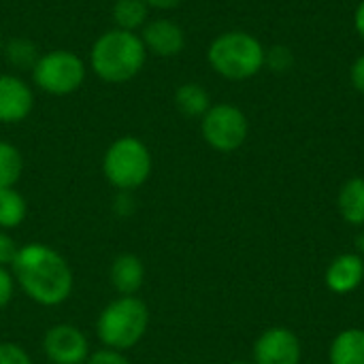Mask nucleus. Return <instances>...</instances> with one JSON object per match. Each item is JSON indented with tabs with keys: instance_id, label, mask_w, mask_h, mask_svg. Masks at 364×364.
I'll list each match as a JSON object with an SVG mask.
<instances>
[{
	"instance_id": "f257e3e1",
	"label": "nucleus",
	"mask_w": 364,
	"mask_h": 364,
	"mask_svg": "<svg viewBox=\"0 0 364 364\" xmlns=\"http://www.w3.org/2000/svg\"><path fill=\"white\" fill-rule=\"evenodd\" d=\"M11 271L23 294L41 307L66 303L75 288V275L68 260L45 243L21 245Z\"/></svg>"
},
{
	"instance_id": "f03ea898",
	"label": "nucleus",
	"mask_w": 364,
	"mask_h": 364,
	"mask_svg": "<svg viewBox=\"0 0 364 364\" xmlns=\"http://www.w3.org/2000/svg\"><path fill=\"white\" fill-rule=\"evenodd\" d=\"M147 49L136 32L111 28L102 32L90 49V66L105 83H128L145 66Z\"/></svg>"
},
{
	"instance_id": "7ed1b4c3",
	"label": "nucleus",
	"mask_w": 364,
	"mask_h": 364,
	"mask_svg": "<svg viewBox=\"0 0 364 364\" xmlns=\"http://www.w3.org/2000/svg\"><path fill=\"white\" fill-rule=\"evenodd\" d=\"M149 328V307L139 296L113 299L96 318V335L105 348L128 352Z\"/></svg>"
},
{
	"instance_id": "20e7f679",
	"label": "nucleus",
	"mask_w": 364,
	"mask_h": 364,
	"mask_svg": "<svg viewBox=\"0 0 364 364\" xmlns=\"http://www.w3.org/2000/svg\"><path fill=\"white\" fill-rule=\"evenodd\" d=\"M264 53L267 49L256 36L243 30H230L211 41L207 60L220 77L243 81L264 68Z\"/></svg>"
},
{
	"instance_id": "39448f33",
	"label": "nucleus",
	"mask_w": 364,
	"mask_h": 364,
	"mask_svg": "<svg viewBox=\"0 0 364 364\" xmlns=\"http://www.w3.org/2000/svg\"><path fill=\"white\" fill-rule=\"evenodd\" d=\"M151 168L154 158L149 147L130 134L115 139L102 158V173L117 192H132L141 188L149 179Z\"/></svg>"
},
{
	"instance_id": "423d86ee",
	"label": "nucleus",
	"mask_w": 364,
	"mask_h": 364,
	"mask_svg": "<svg viewBox=\"0 0 364 364\" xmlns=\"http://www.w3.org/2000/svg\"><path fill=\"white\" fill-rule=\"evenodd\" d=\"M85 62L68 49H51L41 53L32 68V81L38 90L51 96L75 94L85 83Z\"/></svg>"
},
{
	"instance_id": "0eeeda50",
	"label": "nucleus",
	"mask_w": 364,
	"mask_h": 364,
	"mask_svg": "<svg viewBox=\"0 0 364 364\" xmlns=\"http://www.w3.org/2000/svg\"><path fill=\"white\" fill-rule=\"evenodd\" d=\"M200 132L209 147L222 154L237 151L250 132L245 113L228 102L211 105V109L200 117Z\"/></svg>"
},
{
	"instance_id": "6e6552de",
	"label": "nucleus",
	"mask_w": 364,
	"mask_h": 364,
	"mask_svg": "<svg viewBox=\"0 0 364 364\" xmlns=\"http://www.w3.org/2000/svg\"><path fill=\"white\" fill-rule=\"evenodd\" d=\"M43 352L51 364H85L92 354L85 333L66 322L47 328L43 337Z\"/></svg>"
},
{
	"instance_id": "1a4fd4ad",
	"label": "nucleus",
	"mask_w": 364,
	"mask_h": 364,
	"mask_svg": "<svg viewBox=\"0 0 364 364\" xmlns=\"http://www.w3.org/2000/svg\"><path fill=\"white\" fill-rule=\"evenodd\" d=\"M254 360L256 364H299L301 341L284 326L269 328L254 343Z\"/></svg>"
},
{
	"instance_id": "9d476101",
	"label": "nucleus",
	"mask_w": 364,
	"mask_h": 364,
	"mask_svg": "<svg viewBox=\"0 0 364 364\" xmlns=\"http://www.w3.org/2000/svg\"><path fill=\"white\" fill-rule=\"evenodd\" d=\"M34 109V92L21 77L0 75V124H21Z\"/></svg>"
},
{
	"instance_id": "9b49d317",
	"label": "nucleus",
	"mask_w": 364,
	"mask_h": 364,
	"mask_svg": "<svg viewBox=\"0 0 364 364\" xmlns=\"http://www.w3.org/2000/svg\"><path fill=\"white\" fill-rule=\"evenodd\" d=\"M139 36H141L147 53H154L158 58H175L186 47L183 28L177 21L166 19V17L147 21Z\"/></svg>"
},
{
	"instance_id": "f8f14e48",
	"label": "nucleus",
	"mask_w": 364,
	"mask_h": 364,
	"mask_svg": "<svg viewBox=\"0 0 364 364\" xmlns=\"http://www.w3.org/2000/svg\"><path fill=\"white\" fill-rule=\"evenodd\" d=\"M109 279L119 296H136L145 284V264L136 254H119L111 262Z\"/></svg>"
},
{
	"instance_id": "ddd939ff",
	"label": "nucleus",
	"mask_w": 364,
	"mask_h": 364,
	"mask_svg": "<svg viewBox=\"0 0 364 364\" xmlns=\"http://www.w3.org/2000/svg\"><path fill=\"white\" fill-rule=\"evenodd\" d=\"M326 286L335 294L354 292L364 279V260L358 254H341L326 269Z\"/></svg>"
},
{
	"instance_id": "4468645a",
	"label": "nucleus",
	"mask_w": 364,
	"mask_h": 364,
	"mask_svg": "<svg viewBox=\"0 0 364 364\" xmlns=\"http://www.w3.org/2000/svg\"><path fill=\"white\" fill-rule=\"evenodd\" d=\"M331 364H364V331L350 328L331 343Z\"/></svg>"
},
{
	"instance_id": "2eb2a0df",
	"label": "nucleus",
	"mask_w": 364,
	"mask_h": 364,
	"mask_svg": "<svg viewBox=\"0 0 364 364\" xmlns=\"http://www.w3.org/2000/svg\"><path fill=\"white\" fill-rule=\"evenodd\" d=\"M339 211L341 218L352 226L364 224V179L352 177L343 183L339 192Z\"/></svg>"
},
{
	"instance_id": "dca6fc26",
	"label": "nucleus",
	"mask_w": 364,
	"mask_h": 364,
	"mask_svg": "<svg viewBox=\"0 0 364 364\" xmlns=\"http://www.w3.org/2000/svg\"><path fill=\"white\" fill-rule=\"evenodd\" d=\"M175 107L183 117H203L211 109V98L203 85L190 81L175 90Z\"/></svg>"
},
{
	"instance_id": "f3484780",
	"label": "nucleus",
	"mask_w": 364,
	"mask_h": 364,
	"mask_svg": "<svg viewBox=\"0 0 364 364\" xmlns=\"http://www.w3.org/2000/svg\"><path fill=\"white\" fill-rule=\"evenodd\" d=\"M111 17L115 28L136 32L143 30L149 17V6L143 0H115L111 9Z\"/></svg>"
},
{
	"instance_id": "a211bd4d",
	"label": "nucleus",
	"mask_w": 364,
	"mask_h": 364,
	"mask_svg": "<svg viewBox=\"0 0 364 364\" xmlns=\"http://www.w3.org/2000/svg\"><path fill=\"white\" fill-rule=\"evenodd\" d=\"M28 215V203L17 188L0 190V230L17 228Z\"/></svg>"
},
{
	"instance_id": "6ab92c4d",
	"label": "nucleus",
	"mask_w": 364,
	"mask_h": 364,
	"mask_svg": "<svg viewBox=\"0 0 364 364\" xmlns=\"http://www.w3.org/2000/svg\"><path fill=\"white\" fill-rule=\"evenodd\" d=\"M21 173H23L21 151L9 141H0V190L15 188L17 181L21 179Z\"/></svg>"
},
{
	"instance_id": "aec40b11",
	"label": "nucleus",
	"mask_w": 364,
	"mask_h": 364,
	"mask_svg": "<svg viewBox=\"0 0 364 364\" xmlns=\"http://www.w3.org/2000/svg\"><path fill=\"white\" fill-rule=\"evenodd\" d=\"M2 53H4L6 62L17 70H32L41 58L38 47L30 38H11L2 47Z\"/></svg>"
},
{
	"instance_id": "412c9836",
	"label": "nucleus",
	"mask_w": 364,
	"mask_h": 364,
	"mask_svg": "<svg viewBox=\"0 0 364 364\" xmlns=\"http://www.w3.org/2000/svg\"><path fill=\"white\" fill-rule=\"evenodd\" d=\"M292 64H294V55L286 45H275L271 49H267V53H264V66L275 73H284Z\"/></svg>"
},
{
	"instance_id": "4be33fe9",
	"label": "nucleus",
	"mask_w": 364,
	"mask_h": 364,
	"mask_svg": "<svg viewBox=\"0 0 364 364\" xmlns=\"http://www.w3.org/2000/svg\"><path fill=\"white\" fill-rule=\"evenodd\" d=\"M0 364H32V358L19 343L0 341Z\"/></svg>"
},
{
	"instance_id": "5701e85b",
	"label": "nucleus",
	"mask_w": 364,
	"mask_h": 364,
	"mask_svg": "<svg viewBox=\"0 0 364 364\" xmlns=\"http://www.w3.org/2000/svg\"><path fill=\"white\" fill-rule=\"evenodd\" d=\"M15 277L9 267H0V309H4L15 296Z\"/></svg>"
},
{
	"instance_id": "b1692460",
	"label": "nucleus",
	"mask_w": 364,
	"mask_h": 364,
	"mask_svg": "<svg viewBox=\"0 0 364 364\" xmlns=\"http://www.w3.org/2000/svg\"><path fill=\"white\" fill-rule=\"evenodd\" d=\"M85 364H130V360L124 356V352H117L111 348H100L87 356Z\"/></svg>"
},
{
	"instance_id": "393cba45",
	"label": "nucleus",
	"mask_w": 364,
	"mask_h": 364,
	"mask_svg": "<svg viewBox=\"0 0 364 364\" xmlns=\"http://www.w3.org/2000/svg\"><path fill=\"white\" fill-rule=\"evenodd\" d=\"M17 252H19L17 241L6 230H0V267L11 269L13 260L17 258Z\"/></svg>"
},
{
	"instance_id": "a878e982",
	"label": "nucleus",
	"mask_w": 364,
	"mask_h": 364,
	"mask_svg": "<svg viewBox=\"0 0 364 364\" xmlns=\"http://www.w3.org/2000/svg\"><path fill=\"white\" fill-rule=\"evenodd\" d=\"M350 81L354 85V90H358L360 94H364V53L358 55L350 68Z\"/></svg>"
},
{
	"instance_id": "bb28decb",
	"label": "nucleus",
	"mask_w": 364,
	"mask_h": 364,
	"mask_svg": "<svg viewBox=\"0 0 364 364\" xmlns=\"http://www.w3.org/2000/svg\"><path fill=\"white\" fill-rule=\"evenodd\" d=\"M143 2L149 6V11L151 9H156V11H173L179 4H183L186 0H143Z\"/></svg>"
},
{
	"instance_id": "cd10ccee",
	"label": "nucleus",
	"mask_w": 364,
	"mask_h": 364,
	"mask_svg": "<svg viewBox=\"0 0 364 364\" xmlns=\"http://www.w3.org/2000/svg\"><path fill=\"white\" fill-rule=\"evenodd\" d=\"M354 26H356V32L358 36L364 41V0L358 4L356 9V15H354Z\"/></svg>"
},
{
	"instance_id": "c85d7f7f",
	"label": "nucleus",
	"mask_w": 364,
	"mask_h": 364,
	"mask_svg": "<svg viewBox=\"0 0 364 364\" xmlns=\"http://www.w3.org/2000/svg\"><path fill=\"white\" fill-rule=\"evenodd\" d=\"M356 243H358V250H360V252H364V235H360V237H358V241H356Z\"/></svg>"
},
{
	"instance_id": "c756f323",
	"label": "nucleus",
	"mask_w": 364,
	"mask_h": 364,
	"mask_svg": "<svg viewBox=\"0 0 364 364\" xmlns=\"http://www.w3.org/2000/svg\"><path fill=\"white\" fill-rule=\"evenodd\" d=\"M2 47H4V43H2V34H0V53H2Z\"/></svg>"
},
{
	"instance_id": "7c9ffc66",
	"label": "nucleus",
	"mask_w": 364,
	"mask_h": 364,
	"mask_svg": "<svg viewBox=\"0 0 364 364\" xmlns=\"http://www.w3.org/2000/svg\"><path fill=\"white\" fill-rule=\"evenodd\" d=\"M230 364H250V363H241V360H237V363H230Z\"/></svg>"
}]
</instances>
